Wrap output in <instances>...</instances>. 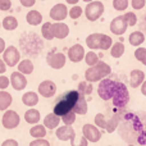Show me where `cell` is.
Listing matches in <instances>:
<instances>
[{
	"mask_svg": "<svg viewBox=\"0 0 146 146\" xmlns=\"http://www.w3.org/2000/svg\"><path fill=\"white\" fill-rule=\"evenodd\" d=\"M128 41L132 46L139 48L140 45H142V44L145 42V35L141 32V31H135V32H132L131 35H129Z\"/></svg>",
	"mask_w": 146,
	"mask_h": 146,
	"instance_id": "27",
	"label": "cell"
},
{
	"mask_svg": "<svg viewBox=\"0 0 146 146\" xmlns=\"http://www.w3.org/2000/svg\"><path fill=\"white\" fill-rule=\"evenodd\" d=\"M135 58L139 62H141L144 66H146V48L139 46V48L135 50Z\"/></svg>",
	"mask_w": 146,
	"mask_h": 146,
	"instance_id": "35",
	"label": "cell"
},
{
	"mask_svg": "<svg viewBox=\"0 0 146 146\" xmlns=\"http://www.w3.org/2000/svg\"><path fill=\"white\" fill-rule=\"evenodd\" d=\"M0 28H1V22H0Z\"/></svg>",
	"mask_w": 146,
	"mask_h": 146,
	"instance_id": "53",
	"label": "cell"
},
{
	"mask_svg": "<svg viewBox=\"0 0 146 146\" xmlns=\"http://www.w3.org/2000/svg\"><path fill=\"white\" fill-rule=\"evenodd\" d=\"M38 94L35 92V91H27V92H25L22 95V103L25 104L26 106H36L38 104V100H40V98H38Z\"/></svg>",
	"mask_w": 146,
	"mask_h": 146,
	"instance_id": "19",
	"label": "cell"
},
{
	"mask_svg": "<svg viewBox=\"0 0 146 146\" xmlns=\"http://www.w3.org/2000/svg\"><path fill=\"white\" fill-rule=\"evenodd\" d=\"M76 115H77V114H76L73 110H71V111H68L67 114L62 115L60 119H62V122H63L66 126H72V124L76 122Z\"/></svg>",
	"mask_w": 146,
	"mask_h": 146,
	"instance_id": "34",
	"label": "cell"
},
{
	"mask_svg": "<svg viewBox=\"0 0 146 146\" xmlns=\"http://www.w3.org/2000/svg\"><path fill=\"white\" fill-rule=\"evenodd\" d=\"M60 117L56 115L54 113H49L48 115L44 118V126L46 127V129H55L59 127V123H60Z\"/></svg>",
	"mask_w": 146,
	"mask_h": 146,
	"instance_id": "21",
	"label": "cell"
},
{
	"mask_svg": "<svg viewBox=\"0 0 146 146\" xmlns=\"http://www.w3.org/2000/svg\"><path fill=\"white\" fill-rule=\"evenodd\" d=\"M41 119V114L37 109L35 108H30L25 113V121L28 124H37Z\"/></svg>",
	"mask_w": 146,
	"mask_h": 146,
	"instance_id": "23",
	"label": "cell"
},
{
	"mask_svg": "<svg viewBox=\"0 0 146 146\" xmlns=\"http://www.w3.org/2000/svg\"><path fill=\"white\" fill-rule=\"evenodd\" d=\"M30 146H50V142L45 139H35L30 142Z\"/></svg>",
	"mask_w": 146,
	"mask_h": 146,
	"instance_id": "41",
	"label": "cell"
},
{
	"mask_svg": "<svg viewBox=\"0 0 146 146\" xmlns=\"http://www.w3.org/2000/svg\"><path fill=\"white\" fill-rule=\"evenodd\" d=\"M12 8V0H0V10L7 12Z\"/></svg>",
	"mask_w": 146,
	"mask_h": 146,
	"instance_id": "43",
	"label": "cell"
},
{
	"mask_svg": "<svg viewBox=\"0 0 146 146\" xmlns=\"http://www.w3.org/2000/svg\"><path fill=\"white\" fill-rule=\"evenodd\" d=\"M124 18H126L127 23H128V26H136L137 23V15L135 14L133 12H127L126 14H124Z\"/></svg>",
	"mask_w": 146,
	"mask_h": 146,
	"instance_id": "40",
	"label": "cell"
},
{
	"mask_svg": "<svg viewBox=\"0 0 146 146\" xmlns=\"http://www.w3.org/2000/svg\"><path fill=\"white\" fill-rule=\"evenodd\" d=\"M42 1H45V0H42Z\"/></svg>",
	"mask_w": 146,
	"mask_h": 146,
	"instance_id": "55",
	"label": "cell"
},
{
	"mask_svg": "<svg viewBox=\"0 0 146 146\" xmlns=\"http://www.w3.org/2000/svg\"><path fill=\"white\" fill-rule=\"evenodd\" d=\"M131 4H132V8H133V9L140 10V9H142V8L145 7L146 0H132Z\"/></svg>",
	"mask_w": 146,
	"mask_h": 146,
	"instance_id": "44",
	"label": "cell"
},
{
	"mask_svg": "<svg viewBox=\"0 0 146 146\" xmlns=\"http://www.w3.org/2000/svg\"><path fill=\"white\" fill-rule=\"evenodd\" d=\"M56 135V139L59 141H71L73 137H76V131L72 126H66L64 124L63 127H58L55 131Z\"/></svg>",
	"mask_w": 146,
	"mask_h": 146,
	"instance_id": "15",
	"label": "cell"
},
{
	"mask_svg": "<svg viewBox=\"0 0 146 146\" xmlns=\"http://www.w3.org/2000/svg\"><path fill=\"white\" fill-rule=\"evenodd\" d=\"M41 35L45 40L51 41L54 40V35H53V23L51 22H45L41 26Z\"/></svg>",
	"mask_w": 146,
	"mask_h": 146,
	"instance_id": "29",
	"label": "cell"
},
{
	"mask_svg": "<svg viewBox=\"0 0 146 146\" xmlns=\"http://www.w3.org/2000/svg\"><path fill=\"white\" fill-rule=\"evenodd\" d=\"M137 142H139L140 145H146V129H144V131H141L139 133V136H137Z\"/></svg>",
	"mask_w": 146,
	"mask_h": 146,
	"instance_id": "45",
	"label": "cell"
},
{
	"mask_svg": "<svg viewBox=\"0 0 146 146\" xmlns=\"http://www.w3.org/2000/svg\"><path fill=\"white\" fill-rule=\"evenodd\" d=\"M26 22L30 26H38L42 23V14L38 10L32 9L26 14Z\"/></svg>",
	"mask_w": 146,
	"mask_h": 146,
	"instance_id": "20",
	"label": "cell"
},
{
	"mask_svg": "<svg viewBox=\"0 0 146 146\" xmlns=\"http://www.w3.org/2000/svg\"><path fill=\"white\" fill-rule=\"evenodd\" d=\"M113 8L115 10L123 12L128 8V0H113Z\"/></svg>",
	"mask_w": 146,
	"mask_h": 146,
	"instance_id": "38",
	"label": "cell"
},
{
	"mask_svg": "<svg viewBox=\"0 0 146 146\" xmlns=\"http://www.w3.org/2000/svg\"><path fill=\"white\" fill-rule=\"evenodd\" d=\"M21 5L25 8H31L36 4V0H19Z\"/></svg>",
	"mask_w": 146,
	"mask_h": 146,
	"instance_id": "47",
	"label": "cell"
},
{
	"mask_svg": "<svg viewBox=\"0 0 146 146\" xmlns=\"http://www.w3.org/2000/svg\"><path fill=\"white\" fill-rule=\"evenodd\" d=\"M13 103V96L5 90H0V111H5L9 109Z\"/></svg>",
	"mask_w": 146,
	"mask_h": 146,
	"instance_id": "22",
	"label": "cell"
},
{
	"mask_svg": "<svg viewBox=\"0 0 146 146\" xmlns=\"http://www.w3.org/2000/svg\"><path fill=\"white\" fill-rule=\"evenodd\" d=\"M5 48H7V45H5V40L0 37V54H3V51L5 50Z\"/></svg>",
	"mask_w": 146,
	"mask_h": 146,
	"instance_id": "49",
	"label": "cell"
},
{
	"mask_svg": "<svg viewBox=\"0 0 146 146\" xmlns=\"http://www.w3.org/2000/svg\"><path fill=\"white\" fill-rule=\"evenodd\" d=\"M10 86L14 88L15 91H22L27 87V78L23 73L15 71L10 74Z\"/></svg>",
	"mask_w": 146,
	"mask_h": 146,
	"instance_id": "13",
	"label": "cell"
},
{
	"mask_svg": "<svg viewBox=\"0 0 146 146\" xmlns=\"http://www.w3.org/2000/svg\"><path fill=\"white\" fill-rule=\"evenodd\" d=\"M145 81V73L141 69H133L129 73V86L133 88L140 87Z\"/></svg>",
	"mask_w": 146,
	"mask_h": 146,
	"instance_id": "17",
	"label": "cell"
},
{
	"mask_svg": "<svg viewBox=\"0 0 146 146\" xmlns=\"http://www.w3.org/2000/svg\"><path fill=\"white\" fill-rule=\"evenodd\" d=\"M37 94L42 98H53L56 94V85L55 82L50 80H45L42 82H40V85L37 86Z\"/></svg>",
	"mask_w": 146,
	"mask_h": 146,
	"instance_id": "10",
	"label": "cell"
},
{
	"mask_svg": "<svg viewBox=\"0 0 146 146\" xmlns=\"http://www.w3.org/2000/svg\"><path fill=\"white\" fill-rule=\"evenodd\" d=\"M19 123H21V117L15 110H10V109H8V110L4 111L3 118H1V124H3L4 128L14 129L19 126Z\"/></svg>",
	"mask_w": 146,
	"mask_h": 146,
	"instance_id": "7",
	"label": "cell"
},
{
	"mask_svg": "<svg viewBox=\"0 0 146 146\" xmlns=\"http://www.w3.org/2000/svg\"><path fill=\"white\" fill-rule=\"evenodd\" d=\"M95 126L96 127H99V128H103V129H105V126H106V118H105V115H104L103 113H98L95 115Z\"/></svg>",
	"mask_w": 146,
	"mask_h": 146,
	"instance_id": "37",
	"label": "cell"
},
{
	"mask_svg": "<svg viewBox=\"0 0 146 146\" xmlns=\"http://www.w3.org/2000/svg\"><path fill=\"white\" fill-rule=\"evenodd\" d=\"M10 85V80L7 76H0V90H5Z\"/></svg>",
	"mask_w": 146,
	"mask_h": 146,
	"instance_id": "42",
	"label": "cell"
},
{
	"mask_svg": "<svg viewBox=\"0 0 146 146\" xmlns=\"http://www.w3.org/2000/svg\"><path fill=\"white\" fill-rule=\"evenodd\" d=\"M1 27L7 31H14L18 27V21L13 15H7L1 22Z\"/></svg>",
	"mask_w": 146,
	"mask_h": 146,
	"instance_id": "28",
	"label": "cell"
},
{
	"mask_svg": "<svg viewBox=\"0 0 146 146\" xmlns=\"http://www.w3.org/2000/svg\"><path fill=\"white\" fill-rule=\"evenodd\" d=\"M53 35L54 38L63 40L69 35V27L64 22H54L53 23Z\"/></svg>",
	"mask_w": 146,
	"mask_h": 146,
	"instance_id": "16",
	"label": "cell"
},
{
	"mask_svg": "<svg viewBox=\"0 0 146 146\" xmlns=\"http://www.w3.org/2000/svg\"><path fill=\"white\" fill-rule=\"evenodd\" d=\"M111 100H113V105L115 108H124L129 103V91L123 82H118L117 81L115 91H114V95L111 98Z\"/></svg>",
	"mask_w": 146,
	"mask_h": 146,
	"instance_id": "3",
	"label": "cell"
},
{
	"mask_svg": "<svg viewBox=\"0 0 146 146\" xmlns=\"http://www.w3.org/2000/svg\"><path fill=\"white\" fill-rule=\"evenodd\" d=\"M85 3H91V1H94V0H83Z\"/></svg>",
	"mask_w": 146,
	"mask_h": 146,
	"instance_id": "52",
	"label": "cell"
},
{
	"mask_svg": "<svg viewBox=\"0 0 146 146\" xmlns=\"http://www.w3.org/2000/svg\"><path fill=\"white\" fill-rule=\"evenodd\" d=\"M82 135L86 137V140L88 142H94V144L99 142L101 139V131L99 129V127L90 123H86L82 127Z\"/></svg>",
	"mask_w": 146,
	"mask_h": 146,
	"instance_id": "8",
	"label": "cell"
},
{
	"mask_svg": "<svg viewBox=\"0 0 146 146\" xmlns=\"http://www.w3.org/2000/svg\"><path fill=\"white\" fill-rule=\"evenodd\" d=\"M128 146H135V145H128Z\"/></svg>",
	"mask_w": 146,
	"mask_h": 146,
	"instance_id": "54",
	"label": "cell"
},
{
	"mask_svg": "<svg viewBox=\"0 0 146 146\" xmlns=\"http://www.w3.org/2000/svg\"><path fill=\"white\" fill-rule=\"evenodd\" d=\"M30 135L33 139H44L46 136V127L44 124H33L30 128Z\"/></svg>",
	"mask_w": 146,
	"mask_h": 146,
	"instance_id": "26",
	"label": "cell"
},
{
	"mask_svg": "<svg viewBox=\"0 0 146 146\" xmlns=\"http://www.w3.org/2000/svg\"><path fill=\"white\" fill-rule=\"evenodd\" d=\"M82 13H83V8L78 7V5H73L71 9H69L68 15L72 18V19H78V18L82 15Z\"/></svg>",
	"mask_w": 146,
	"mask_h": 146,
	"instance_id": "36",
	"label": "cell"
},
{
	"mask_svg": "<svg viewBox=\"0 0 146 146\" xmlns=\"http://www.w3.org/2000/svg\"><path fill=\"white\" fill-rule=\"evenodd\" d=\"M71 145L72 146H88V141L86 140L85 136H82V137L76 136L71 140Z\"/></svg>",
	"mask_w": 146,
	"mask_h": 146,
	"instance_id": "39",
	"label": "cell"
},
{
	"mask_svg": "<svg viewBox=\"0 0 146 146\" xmlns=\"http://www.w3.org/2000/svg\"><path fill=\"white\" fill-rule=\"evenodd\" d=\"M78 98H80V92L77 90H69L67 92H64L60 98L56 100V103L54 104L53 113L56 115L62 117L64 114H67L68 111L73 110V106L77 103Z\"/></svg>",
	"mask_w": 146,
	"mask_h": 146,
	"instance_id": "1",
	"label": "cell"
},
{
	"mask_svg": "<svg viewBox=\"0 0 146 146\" xmlns=\"http://www.w3.org/2000/svg\"><path fill=\"white\" fill-rule=\"evenodd\" d=\"M86 45L91 50H109L113 45V40L104 33H91L86 37Z\"/></svg>",
	"mask_w": 146,
	"mask_h": 146,
	"instance_id": "2",
	"label": "cell"
},
{
	"mask_svg": "<svg viewBox=\"0 0 146 146\" xmlns=\"http://www.w3.org/2000/svg\"><path fill=\"white\" fill-rule=\"evenodd\" d=\"M104 4L101 1H91L86 5L85 15L90 22H95L103 15L104 13Z\"/></svg>",
	"mask_w": 146,
	"mask_h": 146,
	"instance_id": "5",
	"label": "cell"
},
{
	"mask_svg": "<svg viewBox=\"0 0 146 146\" xmlns=\"http://www.w3.org/2000/svg\"><path fill=\"white\" fill-rule=\"evenodd\" d=\"M83 60L86 62V64H87L88 67H92V66H95V64L99 62V55L95 53V51L91 50V51H88V53L85 54Z\"/></svg>",
	"mask_w": 146,
	"mask_h": 146,
	"instance_id": "33",
	"label": "cell"
},
{
	"mask_svg": "<svg viewBox=\"0 0 146 146\" xmlns=\"http://www.w3.org/2000/svg\"><path fill=\"white\" fill-rule=\"evenodd\" d=\"M3 60L5 62L7 67H15L21 62V53L15 46L9 45L3 51Z\"/></svg>",
	"mask_w": 146,
	"mask_h": 146,
	"instance_id": "6",
	"label": "cell"
},
{
	"mask_svg": "<svg viewBox=\"0 0 146 146\" xmlns=\"http://www.w3.org/2000/svg\"><path fill=\"white\" fill-rule=\"evenodd\" d=\"M118 124H119V117L118 115H114V117H111L110 119H106L105 131L108 132V133H113V132L117 129Z\"/></svg>",
	"mask_w": 146,
	"mask_h": 146,
	"instance_id": "32",
	"label": "cell"
},
{
	"mask_svg": "<svg viewBox=\"0 0 146 146\" xmlns=\"http://www.w3.org/2000/svg\"><path fill=\"white\" fill-rule=\"evenodd\" d=\"M124 50H126V48H124L123 42H115V44H113L110 48V55L113 56V58L118 59L124 54Z\"/></svg>",
	"mask_w": 146,
	"mask_h": 146,
	"instance_id": "31",
	"label": "cell"
},
{
	"mask_svg": "<svg viewBox=\"0 0 146 146\" xmlns=\"http://www.w3.org/2000/svg\"><path fill=\"white\" fill-rule=\"evenodd\" d=\"M103 74L101 72L99 71V68L96 66H92V67H88L85 72V80L90 83H94V82H100L103 80Z\"/></svg>",
	"mask_w": 146,
	"mask_h": 146,
	"instance_id": "18",
	"label": "cell"
},
{
	"mask_svg": "<svg viewBox=\"0 0 146 146\" xmlns=\"http://www.w3.org/2000/svg\"><path fill=\"white\" fill-rule=\"evenodd\" d=\"M140 87H141V94L144 96H146V80L144 81V82H142V85L140 86Z\"/></svg>",
	"mask_w": 146,
	"mask_h": 146,
	"instance_id": "50",
	"label": "cell"
},
{
	"mask_svg": "<svg viewBox=\"0 0 146 146\" xmlns=\"http://www.w3.org/2000/svg\"><path fill=\"white\" fill-rule=\"evenodd\" d=\"M51 19H54L55 22H63L64 19L68 15V8H67L66 4H55L53 8L50 9V13H49Z\"/></svg>",
	"mask_w": 146,
	"mask_h": 146,
	"instance_id": "12",
	"label": "cell"
},
{
	"mask_svg": "<svg viewBox=\"0 0 146 146\" xmlns=\"http://www.w3.org/2000/svg\"><path fill=\"white\" fill-rule=\"evenodd\" d=\"M67 62V56L63 53H49L46 56V63L50 68L53 69H62L66 66Z\"/></svg>",
	"mask_w": 146,
	"mask_h": 146,
	"instance_id": "9",
	"label": "cell"
},
{
	"mask_svg": "<svg viewBox=\"0 0 146 146\" xmlns=\"http://www.w3.org/2000/svg\"><path fill=\"white\" fill-rule=\"evenodd\" d=\"M78 1H80V0H66L67 4H71V5H77Z\"/></svg>",
	"mask_w": 146,
	"mask_h": 146,
	"instance_id": "51",
	"label": "cell"
},
{
	"mask_svg": "<svg viewBox=\"0 0 146 146\" xmlns=\"http://www.w3.org/2000/svg\"><path fill=\"white\" fill-rule=\"evenodd\" d=\"M85 48L80 44H76V45H73L68 49V59L73 63L82 62L83 58H85Z\"/></svg>",
	"mask_w": 146,
	"mask_h": 146,
	"instance_id": "14",
	"label": "cell"
},
{
	"mask_svg": "<svg viewBox=\"0 0 146 146\" xmlns=\"http://www.w3.org/2000/svg\"><path fill=\"white\" fill-rule=\"evenodd\" d=\"M1 146H19V144H18V141L14 139H8V140H5V141H3Z\"/></svg>",
	"mask_w": 146,
	"mask_h": 146,
	"instance_id": "46",
	"label": "cell"
},
{
	"mask_svg": "<svg viewBox=\"0 0 146 146\" xmlns=\"http://www.w3.org/2000/svg\"><path fill=\"white\" fill-rule=\"evenodd\" d=\"M127 27H128V23H127L124 15H118L110 22V32L113 35L122 36L127 31Z\"/></svg>",
	"mask_w": 146,
	"mask_h": 146,
	"instance_id": "11",
	"label": "cell"
},
{
	"mask_svg": "<svg viewBox=\"0 0 146 146\" xmlns=\"http://www.w3.org/2000/svg\"><path fill=\"white\" fill-rule=\"evenodd\" d=\"M7 72V64L3 59H0V74H4Z\"/></svg>",
	"mask_w": 146,
	"mask_h": 146,
	"instance_id": "48",
	"label": "cell"
},
{
	"mask_svg": "<svg viewBox=\"0 0 146 146\" xmlns=\"http://www.w3.org/2000/svg\"><path fill=\"white\" fill-rule=\"evenodd\" d=\"M17 67H18V72L23 73L25 76L31 74V73L33 72V69H35V66H33V63L30 59H23V60H21L19 63L17 64Z\"/></svg>",
	"mask_w": 146,
	"mask_h": 146,
	"instance_id": "25",
	"label": "cell"
},
{
	"mask_svg": "<svg viewBox=\"0 0 146 146\" xmlns=\"http://www.w3.org/2000/svg\"><path fill=\"white\" fill-rule=\"evenodd\" d=\"M88 110V106H87V101H86L85 96L80 95V98H78L77 103L74 104V106H73V111H74L76 114H78V115H83V114H86Z\"/></svg>",
	"mask_w": 146,
	"mask_h": 146,
	"instance_id": "24",
	"label": "cell"
},
{
	"mask_svg": "<svg viewBox=\"0 0 146 146\" xmlns=\"http://www.w3.org/2000/svg\"><path fill=\"white\" fill-rule=\"evenodd\" d=\"M77 91L80 92V95H82V96H88V95H91V94H92L94 86H92V83L87 82V81H82V82L78 83Z\"/></svg>",
	"mask_w": 146,
	"mask_h": 146,
	"instance_id": "30",
	"label": "cell"
},
{
	"mask_svg": "<svg viewBox=\"0 0 146 146\" xmlns=\"http://www.w3.org/2000/svg\"><path fill=\"white\" fill-rule=\"evenodd\" d=\"M115 86H117V81L110 80V78H103V80L99 82L98 86V94L104 101L111 100L114 95V91H115Z\"/></svg>",
	"mask_w": 146,
	"mask_h": 146,
	"instance_id": "4",
	"label": "cell"
}]
</instances>
